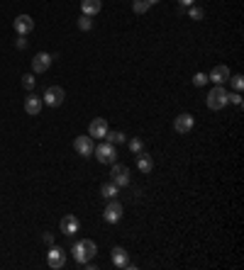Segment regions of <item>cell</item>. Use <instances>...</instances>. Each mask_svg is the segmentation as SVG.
I'll return each instance as SVG.
<instances>
[{
  "instance_id": "cell-18",
  "label": "cell",
  "mask_w": 244,
  "mask_h": 270,
  "mask_svg": "<svg viewBox=\"0 0 244 270\" xmlns=\"http://www.w3.org/2000/svg\"><path fill=\"white\" fill-rule=\"evenodd\" d=\"M137 168L142 171V173H152V168H154V158L149 156V153H137Z\"/></svg>"
},
{
  "instance_id": "cell-22",
  "label": "cell",
  "mask_w": 244,
  "mask_h": 270,
  "mask_svg": "<svg viewBox=\"0 0 244 270\" xmlns=\"http://www.w3.org/2000/svg\"><path fill=\"white\" fill-rule=\"evenodd\" d=\"M127 149L132 151V153H142V151H144V141L137 139V136H132V139L127 141Z\"/></svg>"
},
{
  "instance_id": "cell-30",
  "label": "cell",
  "mask_w": 244,
  "mask_h": 270,
  "mask_svg": "<svg viewBox=\"0 0 244 270\" xmlns=\"http://www.w3.org/2000/svg\"><path fill=\"white\" fill-rule=\"evenodd\" d=\"M183 7H190V5H195V0H179Z\"/></svg>"
},
{
  "instance_id": "cell-7",
  "label": "cell",
  "mask_w": 244,
  "mask_h": 270,
  "mask_svg": "<svg viewBox=\"0 0 244 270\" xmlns=\"http://www.w3.org/2000/svg\"><path fill=\"white\" fill-rule=\"evenodd\" d=\"M52 61H54V56L47 54V51L34 54V59H32V73H47L49 66H52Z\"/></svg>"
},
{
  "instance_id": "cell-16",
  "label": "cell",
  "mask_w": 244,
  "mask_h": 270,
  "mask_svg": "<svg viewBox=\"0 0 244 270\" xmlns=\"http://www.w3.org/2000/svg\"><path fill=\"white\" fill-rule=\"evenodd\" d=\"M78 229H81V222H78L73 214H68V217H63V219H61V234L73 236V234H78Z\"/></svg>"
},
{
  "instance_id": "cell-14",
  "label": "cell",
  "mask_w": 244,
  "mask_h": 270,
  "mask_svg": "<svg viewBox=\"0 0 244 270\" xmlns=\"http://www.w3.org/2000/svg\"><path fill=\"white\" fill-rule=\"evenodd\" d=\"M73 149L78 151V156H86V158H88V156H93V149H95V146H93L91 136H76V139H73Z\"/></svg>"
},
{
  "instance_id": "cell-3",
  "label": "cell",
  "mask_w": 244,
  "mask_h": 270,
  "mask_svg": "<svg viewBox=\"0 0 244 270\" xmlns=\"http://www.w3.org/2000/svg\"><path fill=\"white\" fill-rule=\"evenodd\" d=\"M93 153H95V158L100 161V163H105V166H113L115 161H118V151H115V146L113 144H98L95 149H93Z\"/></svg>"
},
{
  "instance_id": "cell-17",
  "label": "cell",
  "mask_w": 244,
  "mask_h": 270,
  "mask_svg": "<svg viewBox=\"0 0 244 270\" xmlns=\"http://www.w3.org/2000/svg\"><path fill=\"white\" fill-rule=\"evenodd\" d=\"M81 10H83V15L95 17L103 10V0H81Z\"/></svg>"
},
{
  "instance_id": "cell-26",
  "label": "cell",
  "mask_w": 244,
  "mask_h": 270,
  "mask_svg": "<svg viewBox=\"0 0 244 270\" xmlns=\"http://www.w3.org/2000/svg\"><path fill=\"white\" fill-rule=\"evenodd\" d=\"M193 86H195V88L208 86V73H195V76H193Z\"/></svg>"
},
{
  "instance_id": "cell-28",
  "label": "cell",
  "mask_w": 244,
  "mask_h": 270,
  "mask_svg": "<svg viewBox=\"0 0 244 270\" xmlns=\"http://www.w3.org/2000/svg\"><path fill=\"white\" fill-rule=\"evenodd\" d=\"M230 102L237 105V107H242V95H240V92H232V95H230Z\"/></svg>"
},
{
  "instance_id": "cell-8",
  "label": "cell",
  "mask_w": 244,
  "mask_h": 270,
  "mask_svg": "<svg viewBox=\"0 0 244 270\" xmlns=\"http://www.w3.org/2000/svg\"><path fill=\"white\" fill-rule=\"evenodd\" d=\"M122 205L120 202H118V200H110V202H108V207H105V212H103V217H105V222H108V224H118V222H120L122 219Z\"/></svg>"
},
{
  "instance_id": "cell-1",
  "label": "cell",
  "mask_w": 244,
  "mask_h": 270,
  "mask_svg": "<svg viewBox=\"0 0 244 270\" xmlns=\"http://www.w3.org/2000/svg\"><path fill=\"white\" fill-rule=\"evenodd\" d=\"M95 253H98V246H95L93 239H81L73 243V261H76L78 266H83V263H88L91 258H95Z\"/></svg>"
},
{
  "instance_id": "cell-13",
  "label": "cell",
  "mask_w": 244,
  "mask_h": 270,
  "mask_svg": "<svg viewBox=\"0 0 244 270\" xmlns=\"http://www.w3.org/2000/svg\"><path fill=\"white\" fill-rule=\"evenodd\" d=\"M193 127H195V120H193V115H188V112H183V115H179V117L174 120V129H176L179 134H188Z\"/></svg>"
},
{
  "instance_id": "cell-15",
  "label": "cell",
  "mask_w": 244,
  "mask_h": 270,
  "mask_svg": "<svg viewBox=\"0 0 244 270\" xmlns=\"http://www.w3.org/2000/svg\"><path fill=\"white\" fill-rule=\"evenodd\" d=\"M42 107H44V100H42V97H37L34 92L25 97V112H27L30 117H37V115L42 112Z\"/></svg>"
},
{
  "instance_id": "cell-9",
  "label": "cell",
  "mask_w": 244,
  "mask_h": 270,
  "mask_svg": "<svg viewBox=\"0 0 244 270\" xmlns=\"http://www.w3.org/2000/svg\"><path fill=\"white\" fill-rule=\"evenodd\" d=\"M110 261H113L115 268H132L129 256H127V251H124L122 246H113V251H110Z\"/></svg>"
},
{
  "instance_id": "cell-21",
  "label": "cell",
  "mask_w": 244,
  "mask_h": 270,
  "mask_svg": "<svg viewBox=\"0 0 244 270\" xmlns=\"http://www.w3.org/2000/svg\"><path fill=\"white\" fill-rule=\"evenodd\" d=\"M105 139H108V144H113V146H118V144H124V141H127V136H124L122 132H110V129H108Z\"/></svg>"
},
{
  "instance_id": "cell-5",
  "label": "cell",
  "mask_w": 244,
  "mask_h": 270,
  "mask_svg": "<svg viewBox=\"0 0 244 270\" xmlns=\"http://www.w3.org/2000/svg\"><path fill=\"white\" fill-rule=\"evenodd\" d=\"M47 266L54 270H59L66 266V251L61 248V246H57V243H52L49 246V253H47Z\"/></svg>"
},
{
  "instance_id": "cell-24",
  "label": "cell",
  "mask_w": 244,
  "mask_h": 270,
  "mask_svg": "<svg viewBox=\"0 0 244 270\" xmlns=\"http://www.w3.org/2000/svg\"><path fill=\"white\" fill-rule=\"evenodd\" d=\"M78 30L81 32H91L93 30V20L88 17V15H81V17H78Z\"/></svg>"
},
{
  "instance_id": "cell-6",
  "label": "cell",
  "mask_w": 244,
  "mask_h": 270,
  "mask_svg": "<svg viewBox=\"0 0 244 270\" xmlns=\"http://www.w3.org/2000/svg\"><path fill=\"white\" fill-rule=\"evenodd\" d=\"M63 97H66V92L61 86H49V88L44 90V105H49V107H59L61 102H63Z\"/></svg>"
},
{
  "instance_id": "cell-11",
  "label": "cell",
  "mask_w": 244,
  "mask_h": 270,
  "mask_svg": "<svg viewBox=\"0 0 244 270\" xmlns=\"http://www.w3.org/2000/svg\"><path fill=\"white\" fill-rule=\"evenodd\" d=\"M12 27H15L17 34L27 37V34L34 30V20H32L30 15H17V17H15V22H12Z\"/></svg>"
},
{
  "instance_id": "cell-12",
  "label": "cell",
  "mask_w": 244,
  "mask_h": 270,
  "mask_svg": "<svg viewBox=\"0 0 244 270\" xmlns=\"http://www.w3.org/2000/svg\"><path fill=\"white\" fill-rule=\"evenodd\" d=\"M230 76H232V73H230V66H222V63H220V66H215L213 71H210L208 81H213L215 86H222V83L230 81Z\"/></svg>"
},
{
  "instance_id": "cell-29",
  "label": "cell",
  "mask_w": 244,
  "mask_h": 270,
  "mask_svg": "<svg viewBox=\"0 0 244 270\" xmlns=\"http://www.w3.org/2000/svg\"><path fill=\"white\" fill-rule=\"evenodd\" d=\"M15 44H17V49H27V37H22V34H20V39H17Z\"/></svg>"
},
{
  "instance_id": "cell-4",
  "label": "cell",
  "mask_w": 244,
  "mask_h": 270,
  "mask_svg": "<svg viewBox=\"0 0 244 270\" xmlns=\"http://www.w3.org/2000/svg\"><path fill=\"white\" fill-rule=\"evenodd\" d=\"M110 180L118 185V187H127L129 182H132V178H129V168L124 166V163H113V171H110Z\"/></svg>"
},
{
  "instance_id": "cell-27",
  "label": "cell",
  "mask_w": 244,
  "mask_h": 270,
  "mask_svg": "<svg viewBox=\"0 0 244 270\" xmlns=\"http://www.w3.org/2000/svg\"><path fill=\"white\" fill-rule=\"evenodd\" d=\"M230 81H232V88L237 90V92L244 88V76H240V73L237 76H230Z\"/></svg>"
},
{
  "instance_id": "cell-19",
  "label": "cell",
  "mask_w": 244,
  "mask_h": 270,
  "mask_svg": "<svg viewBox=\"0 0 244 270\" xmlns=\"http://www.w3.org/2000/svg\"><path fill=\"white\" fill-rule=\"evenodd\" d=\"M118 192H120V187H118L113 180H110V182H105V185L100 187V195H103L105 200H115V197H118Z\"/></svg>"
},
{
  "instance_id": "cell-10",
  "label": "cell",
  "mask_w": 244,
  "mask_h": 270,
  "mask_svg": "<svg viewBox=\"0 0 244 270\" xmlns=\"http://www.w3.org/2000/svg\"><path fill=\"white\" fill-rule=\"evenodd\" d=\"M108 122L103 120V117H95V120L88 124V136L91 139H105V134H108Z\"/></svg>"
},
{
  "instance_id": "cell-20",
  "label": "cell",
  "mask_w": 244,
  "mask_h": 270,
  "mask_svg": "<svg viewBox=\"0 0 244 270\" xmlns=\"http://www.w3.org/2000/svg\"><path fill=\"white\" fill-rule=\"evenodd\" d=\"M159 0H132V10L137 12V15H144L152 5H156Z\"/></svg>"
},
{
  "instance_id": "cell-2",
  "label": "cell",
  "mask_w": 244,
  "mask_h": 270,
  "mask_svg": "<svg viewBox=\"0 0 244 270\" xmlns=\"http://www.w3.org/2000/svg\"><path fill=\"white\" fill-rule=\"evenodd\" d=\"M227 102H230V92L222 88V86H215L210 92H208V100H205V105H208V110H222V107H227Z\"/></svg>"
},
{
  "instance_id": "cell-25",
  "label": "cell",
  "mask_w": 244,
  "mask_h": 270,
  "mask_svg": "<svg viewBox=\"0 0 244 270\" xmlns=\"http://www.w3.org/2000/svg\"><path fill=\"white\" fill-rule=\"evenodd\" d=\"M22 86L27 90H34V86H37V78H34V73H25L22 76Z\"/></svg>"
},
{
  "instance_id": "cell-23",
  "label": "cell",
  "mask_w": 244,
  "mask_h": 270,
  "mask_svg": "<svg viewBox=\"0 0 244 270\" xmlns=\"http://www.w3.org/2000/svg\"><path fill=\"white\" fill-rule=\"evenodd\" d=\"M188 17L198 22V20H203V17H205V12H203V7H198V5H190V7H188Z\"/></svg>"
},
{
  "instance_id": "cell-31",
  "label": "cell",
  "mask_w": 244,
  "mask_h": 270,
  "mask_svg": "<svg viewBox=\"0 0 244 270\" xmlns=\"http://www.w3.org/2000/svg\"><path fill=\"white\" fill-rule=\"evenodd\" d=\"M44 241H47V243L52 246V243H54V234H44Z\"/></svg>"
}]
</instances>
